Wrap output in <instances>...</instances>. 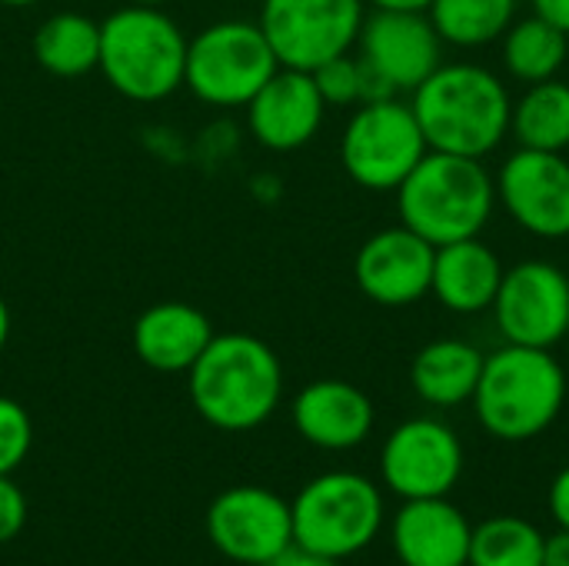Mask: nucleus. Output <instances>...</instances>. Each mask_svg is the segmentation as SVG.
I'll use <instances>...</instances> for the list:
<instances>
[{
  "instance_id": "1",
  "label": "nucleus",
  "mask_w": 569,
  "mask_h": 566,
  "mask_svg": "<svg viewBox=\"0 0 569 566\" xmlns=\"http://www.w3.org/2000/svg\"><path fill=\"white\" fill-rule=\"evenodd\" d=\"M427 147L483 160L510 133L513 100L507 83L480 63H440L410 103Z\"/></svg>"
},
{
  "instance_id": "2",
  "label": "nucleus",
  "mask_w": 569,
  "mask_h": 566,
  "mask_svg": "<svg viewBox=\"0 0 569 566\" xmlns=\"http://www.w3.org/2000/svg\"><path fill=\"white\" fill-rule=\"evenodd\" d=\"M193 410L217 430L247 434L273 417L283 397V367L253 334H213L187 370Z\"/></svg>"
},
{
  "instance_id": "3",
  "label": "nucleus",
  "mask_w": 569,
  "mask_h": 566,
  "mask_svg": "<svg viewBox=\"0 0 569 566\" xmlns=\"http://www.w3.org/2000/svg\"><path fill=\"white\" fill-rule=\"evenodd\" d=\"M497 180L477 157L427 150L413 173L397 187L400 224L427 244L443 247L480 237L493 217Z\"/></svg>"
},
{
  "instance_id": "4",
  "label": "nucleus",
  "mask_w": 569,
  "mask_h": 566,
  "mask_svg": "<svg viewBox=\"0 0 569 566\" xmlns=\"http://www.w3.org/2000/svg\"><path fill=\"white\" fill-rule=\"evenodd\" d=\"M567 400V374L550 350L507 344L483 360L473 390L480 427L507 444L533 440L553 427Z\"/></svg>"
},
{
  "instance_id": "5",
  "label": "nucleus",
  "mask_w": 569,
  "mask_h": 566,
  "mask_svg": "<svg viewBox=\"0 0 569 566\" xmlns=\"http://www.w3.org/2000/svg\"><path fill=\"white\" fill-rule=\"evenodd\" d=\"M107 83L133 100L157 103L183 87L187 37L160 7H120L100 20V63Z\"/></svg>"
},
{
  "instance_id": "6",
  "label": "nucleus",
  "mask_w": 569,
  "mask_h": 566,
  "mask_svg": "<svg viewBox=\"0 0 569 566\" xmlns=\"http://www.w3.org/2000/svg\"><path fill=\"white\" fill-rule=\"evenodd\" d=\"M293 514V544L347 560L367 550L383 527V497L373 480L333 470L313 477L290 504Z\"/></svg>"
},
{
  "instance_id": "7",
  "label": "nucleus",
  "mask_w": 569,
  "mask_h": 566,
  "mask_svg": "<svg viewBox=\"0 0 569 566\" xmlns=\"http://www.w3.org/2000/svg\"><path fill=\"white\" fill-rule=\"evenodd\" d=\"M280 70L260 23L220 20L187 40L183 83L210 107H247Z\"/></svg>"
},
{
  "instance_id": "8",
  "label": "nucleus",
  "mask_w": 569,
  "mask_h": 566,
  "mask_svg": "<svg viewBox=\"0 0 569 566\" xmlns=\"http://www.w3.org/2000/svg\"><path fill=\"white\" fill-rule=\"evenodd\" d=\"M427 137L410 103L390 97L360 103L340 140V163L363 190H397L427 157Z\"/></svg>"
},
{
  "instance_id": "9",
  "label": "nucleus",
  "mask_w": 569,
  "mask_h": 566,
  "mask_svg": "<svg viewBox=\"0 0 569 566\" xmlns=\"http://www.w3.org/2000/svg\"><path fill=\"white\" fill-rule=\"evenodd\" d=\"M363 17V0H263L257 23L280 67L317 70L353 50Z\"/></svg>"
},
{
  "instance_id": "10",
  "label": "nucleus",
  "mask_w": 569,
  "mask_h": 566,
  "mask_svg": "<svg viewBox=\"0 0 569 566\" xmlns=\"http://www.w3.org/2000/svg\"><path fill=\"white\" fill-rule=\"evenodd\" d=\"M493 317L507 344L550 350L569 334V277L550 260L503 270Z\"/></svg>"
},
{
  "instance_id": "11",
  "label": "nucleus",
  "mask_w": 569,
  "mask_h": 566,
  "mask_svg": "<svg viewBox=\"0 0 569 566\" xmlns=\"http://www.w3.org/2000/svg\"><path fill=\"white\" fill-rule=\"evenodd\" d=\"M207 537L233 564L267 566L293 544V514L280 494L240 484L213 497Z\"/></svg>"
},
{
  "instance_id": "12",
  "label": "nucleus",
  "mask_w": 569,
  "mask_h": 566,
  "mask_svg": "<svg viewBox=\"0 0 569 566\" xmlns=\"http://www.w3.org/2000/svg\"><path fill=\"white\" fill-rule=\"evenodd\" d=\"M383 484L403 500L447 497L463 474L460 437L430 417H413L400 424L380 454Z\"/></svg>"
},
{
  "instance_id": "13",
  "label": "nucleus",
  "mask_w": 569,
  "mask_h": 566,
  "mask_svg": "<svg viewBox=\"0 0 569 566\" xmlns=\"http://www.w3.org/2000/svg\"><path fill=\"white\" fill-rule=\"evenodd\" d=\"M497 197L533 237H569V160L550 150L520 147L497 173Z\"/></svg>"
},
{
  "instance_id": "14",
  "label": "nucleus",
  "mask_w": 569,
  "mask_h": 566,
  "mask_svg": "<svg viewBox=\"0 0 569 566\" xmlns=\"http://www.w3.org/2000/svg\"><path fill=\"white\" fill-rule=\"evenodd\" d=\"M357 43L397 93H413L443 63V40L427 10H373L363 17Z\"/></svg>"
},
{
  "instance_id": "15",
  "label": "nucleus",
  "mask_w": 569,
  "mask_h": 566,
  "mask_svg": "<svg viewBox=\"0 0 569 566\" xmlns=\"http://www.w3.org/2000/svg\"><path fill=\"white\" fill-rule=\"evenodd\" d=\"M437 247L410 227H387L363 240L353 260L357 287L380 307H410L430 294Z\"/></svg>"
},
{
  "instance_id": "16",
  "label": "nucleus",
  "mask_w": 569,
  "mask_h": 566,
  "mask_svg": "<svg viewBox=\"0 0 569 566\" xmlns=\"http://www.w3.org/2000/svg\"><path fill=\"white\" fill-rule=\"evenodd\" d=\"M323 97L310 70L280 67L247 103V127L267 150L290 153L307 147L323 127Z\"/></svg>"
},
{
  "instance_id": "17",
  "label": "nucleus",
  "mask_w": 569,
  "mask_h": 566,
  "mask_svg": "<svg viewBox=\"0 0 569 566\" xmlns=\"http://www.w3.org/2000/svg\"><path fill=\"white\" fill-rule=\"evenodd\" d=\"M390 537L403 566H467L473 524L447 497H423L403 500Z\"/></svg>"
},
{
  "instance_id": "18",
  "label": "nucleus",
  "mask_w": 569,
  "mask_h": 566,
  "mask_svg": "<svg viewBox=\"0 0 569 566\" xmlns=\"http://www.w3.org/2000/svg\"><path fill=\"white\" fill-rule=\"evenodd\" d=\"M373 400L347 380H313L293 400L297 434L320 450H353L373 430Z\"/></svg>"
},
{
  "instance_id": "19",
  "label": "nucleus",
  "mask_w": 569,
  "mask_h": 566,
  "mask_svg": "<svg viewBox=\"0 0 569 566\" xmlns=\"http://www.w3.org/2000/svg\"><path fill=\"white\" fill-rule=\"evenodd\" d=\"M210 340L213 324L183 300L153 304L133 324V354L157 374H187Z\"/></svg>"
},
{
  "instance_id": "20",
  "label": "nucleus",
  "mask_w": 569,
  "mask_h": 566,
  "mask_svg": "<svg viewBox=\"0 0 569 566\" xmlns=\"http://www.w3.org/2000/svg\"><path fill=\"white\" fill-rule=\"evenodd\" d=\"M503 280V264L480 237L437 247L430 294L453 314L490 310Z\"/></svg>"
},
{
  "instance_id": "21",
  "label": "nucleus",
  "mask_w": 569,
  "mask_h": 566,
  "mask_svg": "<svg viewBox=\"0 0 569 566\" xmlns=\"http://www.w3.org/2000/svg\"><path fill=\"white\" fill-rule=\"evenodd\" d=\"M483 354L457 337L427 344L410 367V384L420 400L430 407H460L473 400V390L483 374Z\"/></svg>"
},
{
  "instance_id": "22",
  "label": "nucleus",
  "mask_w": 569,
  "mask_h": 566,
  "mask_svg": "<svg viewBox=\"0 0 569 566\" xmlns=\"http://www.w3.org/2000/svg\"><path fill=\"white\" fill-rule=\"evenodd\" d=\"M33 57L53 77H83L100 63V23L87 13L60 10L37 27Z\"/></svg>"
},
{
  "instance_id": "23",
  "label": "nucleus",
  "mask_w": 569,
  "mask_h": 566,
  "mask_svg": "<svg viewBox=\"0 0 569 566\" xmlns=\"http://www.w3.org/2000/svg\"><path fill=\"white\" fill-rule=\"evenodd\" d=\"M510 133L527 150L563 153L569 147V83L557 77L530 83V90L513 103Z\"/></svg>"
},
{
  "instance_id": "24",
  "label": "nucleus",
  "mask_w": 569,
  "mask_h": 566,
  "mask_svg": "<svg viewBox=\"0 0 569 566\" xmlns=\"http://www.w3.org/2000/svg\"><path fill=\"white\" fill-rule=\"evenodd\" d=\"M569 50V37L543 17L513 20L503 33V63L520 83H543L557 77Z\"/></svg>"
},
{
  "instance_id": "25",
  "label": "nucleus",
  "mask_w": 569,
  "mask_h": 566,
  "mask_svg": "<svg viewBox=\"0 0 569 566\" xmlns=\"http://www.w3.org/2000/svg\"><path fill=\"white\" fill-rule=\"evenodd\" d=\"M427 17L433 20L443 43L487 47L510 30L517 0H433Z\"/></svg>"
},
{
  "instance_id": "26",
  "label": "nucleus",
  "mask_w": 569,
  "mask_h": 566,
  "mask_svg": "<svg viewBox=\"0 0 569 566\" xmlns=\"http://www.w3.org/2000/svg\"><path fill=\"white\" fill-rule=\"evenodd\" d=\"M547 537L523 517H490L473 527L467 566H543Z\"/></svg>"
},
{
  "instance_id": "27",
  "label": "nucleus",
  "mask_w": 569,
  "mask_h": 566,
  "mask_svg": "<svg viewBox=\"0 0 569 566\" xmlns=\"http://www.w3.org/2000/svg\"><path fill=\"white\" fill-rule=\"evenodd\" d=\"M313 73V83L323 97V103L330 107H353L360 103L363 97V67H360V57H350V53H340L327 63H320Z\"/></svg>"
},
{
  "instance_id": "28",
  "label": "nucleus",
  "mask_w": 569,
  "mask_h": 566,
  "mask_svg": "<svg viewBox=\"0 0 569 566\" xmlns=\"http://www.w3.org/2000/svg\"><path fill=\"white\" fill-rule=\"evenodd\" d=\"M33 447V424L30 414L10 400L0 397V477H10Z\"/></svg>"
},
{
  "instance_id": "29",
  "label": "nucleus",
  "mask_w": 569,
  "mask_h": 566,
  "mask_svg": "<svg viewBox=\"0 0 569 566\" xmlns=\"http://www.w3.org/2000/svg\"><path fill=\"white\" fill-rule=\"evenodd\" d=\"M23 524H27V497L10 477H0V544H10L23 530Z\"/></svg>"
},
{
  "instance_id": "30",
  "label": "nucleus",
  "mask_w": 569,
  "mask_h": 566,
  "mask_svg": "<svg viewBox=\"0 0 569 566\" xmlns=\"http://www.w3.org/2000/svg\"><path fill=\"white\" fill-rule=\"evenodd\" d=\"M267 566H340V560L323 557V554H313V550H307L300 544H290L283 554H277Z\"/></svg>"
},
{
  "instance_id": "31",
  "label": "nucleus",
  "mask_w": 569,
  "mask_h": 566,
  "mask_svg": "<svg viewBox=\"0 0 569 566\" xmlns=\"http://www.w3.org/2000/svg\"><path fill=\"white\" fill-rule=\"evenodd\" d=\"M550 514L560 527L569 530V464L553 477L550 484Z\"/></svg>"
},
{
  "instance_id": "32",
  "label": "nucleus",
  "mask_w": 569,
  "mask_h": 566,
  "mask_svg": "<svg viewBox=\"0 0 569 566\" xmlns=\"http://www.w3.org/2000/svg\"><path fill=\"white\" fill-rule=\"evenodd\" d=\"M543 566H569V530L560 527L543 544Z\"/></svg>"
},
{
  "instance_id": "33",
  "label": "nucleus",
  "mask_w": 569,
  "mask_h": 566,
  "mask_svg": "<svg viewBox=\"0 0 569 566\" xmlns=\"http://www.w3.org/2000/svg\"><path fill=\"white\" fill-rule=\"evenodd\" d=\"M533 13L550 20L569 37V0H533Z\"/></svg>"
},
{
  "instance_id": "34",
  "label": "nucleus",
  "mask_w": 569,
  "mask_h": 566,
  "mask_svg": "<svg viewBox=\"0 0 569 566\" xmlns=\"http://www.w3.org/2000/svg\"><path fill=\"white\" fill-rule=\"evenodd\" d=\"M373 10H430L433 0H363Z\"/></svg>"
},
{
  "instance_id": "35",
  "label": "nucleus",
  "mask_w": 569,
  "mask_h": 566,
  "mask_svg": "<svg viewBox=\"0 0 569 566\" xmlns=\"http://www.w3.org/2000/svg\"><path fill=\"white\" fill-rule=\"evenodd\" d=\"M10 307H7V300L0 297V354H3V347H7V340H10Z\"/></svg>"
},
{
  "instance_id": "36",
  "label": "nucleus",
  "mask_w": 569,
  "mask_h": 566,
  "mask_svg": "<svg viewBox=\"0 0 569 566\" xmlns=\"http://www.w3.org/2000/svg\"><path fill=\"white\" fill-rule=\"evenodd\" d=\"M130 3H140V7H163L167 0H130Z\"/></svg>"
},
{
  "instance_id": "37",
  "label": "nucleus",
  "mask_w": 569,
  "mask_h": 566,
  "mask_svg": "<svg viewBox=\"0 0 569 566\" xmlns=\"http://www.w3.org/2000/svg\"><path fill=\"white\" fill-rule=\"evenodd\" d=\"M0 3H7V7H27V3H37V0H0Z\"/></svg>"
},
{
  "instance_id": "38",
  "label": "nucleus",
  "mask_w": 569,
  "mask_h": 566,
  "mask_svg": "<svg viewBox=\"0 0 569 566\" xmlns=\"http://www.w3.org/2000/svg\"><path fill=\"white\" fill-rule=\"evenodd\" d=\"M227 3H237V0H227Z\"/></svg>"
}]
</instances>
